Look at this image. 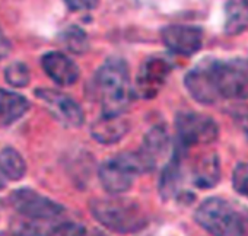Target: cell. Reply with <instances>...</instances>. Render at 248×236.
Wrapping results in <instances>:
<instances>
[{"mask_svg":"<svg viewBox=\"0 0 248 236\" xmlns=\"http://www.w3.org/2000/svg\"><path fill=\"white\" fill-rule=\"evenodd\" d=\"M96 86L102 103V115L120 117L132 101L127 64L121 59H108L96 73Z\"/></svg>","mask_w":248,"mask_h":236,"instance_id":"6da1fadb","label":"cell"},{"mask_svg":"<svg viewBox=\"0 0 248 236\" xmlns=\"http://www.w3.org/2000/svg\"><path fill=\"white\" fill-rule=\"evenodd\" d=\"M89 208L104 227L115 233H136L148 224L140 206L126 198H96L91 201Z\"/></svg>","mask_w":248,"mask_h":236,"instance_id":"7a4b0ae2","label":"cell"},{"mask_svg":"<svg viewBox=\"0 0 248 236\" xmlns=\"http://www.w3.org/2000/svg\"><path fill=\"white\" fill-rule=\"evenodd\" d=\"M196 221L213 236H242L245 221L242 214L226 200L207 198L194 214Z\"/></svg>","mask_w":248,"mask_h":236,"instance_id":"3957f363","label":"cell"},{"mask_svg":"<svg viewBox=\"0 0 248 236\" xmlns=\"http://www.w3.org/2000/svg\"><path fill=\"white\" fill-rule=\"evenodd\" d=\"M151 171V166L139 150L127 152L108 159L101 165L99 181L109 194H121L132 188L135 177Z\"/></svg>","mask_w":248,"mask_h":236,"instance_id":"277c9868","label":"cell"},{"mask_svg":"<svg viewBox=\"0 0 248 236\" xmlns=\"http://www.w3.org/2000/svg\"><path fill=\"white\" fill-rule=\"evenodd\" d=\"M11 206L30 220H54L64 213L57 201L40 194L32 188H19L9 195Z\"/></svg>","mask_w":248,"mask_h":236,"instance_id":"5b68a950","label":"cell"},{"mask_svg":"<svg viewBox=\"0 0 248 236\" xmlns=\"http://www.w3.org/2000/svg\"><path fill=\"white\" fill-rule=\"evenodd\" d=\"M177 136L183 146L207 145L217 137V124L207 115L181 112L175 120Z\"/></svg>","mask_w":248,"mask_h":236,"instance_id":"8992f818","label":"cell"},{"mask_svg":"<svg viewBox=\"0 0 248 236\" xmlns=\"http://www.w3.org/2000/svg\"><path fill=\"white\" fill-rule=\"evenodd\" d=\"M215 73L222 96L231 99L248 98V63L241 59L216 61Z\"/></svg>","mask_w":248,"mask_h":236,"instance_id":"52a82bcc","label":"cell"},{"mask_svg":"<svg viewBox=\"0 0 248 236\" xmlns=\"http://www.w3.org/2000/svg\"><path fill=\"white\" fill-rule=\"evenodd\" d=\"M35 95L38 99H41L46 103L51 115L63 126L80 127L83 124L85 115H83L82 108L75 99H72L66 93H62L54 89L40 88L35 90Z\"/></svg>","mask_w":248,"mask_h":236,"instance_id":"ba28073f","label":"cell"},{"mask_svg":"<svg viewBox=\"0 0 248 236\" xmlns=\"http://www.w3.org/2000/svg\"><path fill=\"white\" fill-rule=\"evenodd\" d=\"M172 70V63L164 56H154L145 60L142 64L138 80L136 90L142 98H154L164 86L168 74Z\"/></svg>","mask_w":248,"mask_h":236,"instance_id":"9c48e42d","label":"cell"},{"mask_svg":"<svg viewBox=\"0 0 248 236\" xmlns=\"http://www.w3.org/2000/svg\"><path fill=\"white\" fill-rule=\"evenodd\" d=\"M215 64L216 61H204L186 76L187 90L200 103H213L220 96L216 83Z\"/></svg>","mask_w":248,"mask_h":236,"instance_id":"30bf717a","label":"cell"},{"mask_svg":"<svg viewBox=\"0 0 248 236\" xmlns=\"http://www.w3.org/2000/svg\"><path fill=\"white\" fill-rule=\"evenodd\" d=\"M162 41L172 53L191 56L202 48L203 32L191 25H170L162 30Z\"/></svg>","mask_w":248,"mask_h":236,"instance_id":"8fae6325","label":"cell"},{"mask_svg":"<svg viewBox=\"0 0 248 236\" xmlns=\"http://www.w3.org/2000/svg\"><path fill=\"white\" fill-rule=\"evenodd\" d=\"M41 64L46 73L56 83L62 86H70L79 77V67L76 66L73 60H70L63 53H59V51L47 53L41 59Z\"/></svg>","mask_w":248,"mask_h":236,"instance_id":"7c38bea8","label":"cell"},{"mask_svg":"<svg viewBox=\"0 0 248 236\" xmlns=\"http://www.w3.org/2000/svg\"><path fill=\"white\" fill-rule=\"evenodd\" d=\"M129 132V123L120 117L102 115L92 124V137L102 145H114L120 142Z\"/></svg>","mask_w":248,"mask_h":236,"instance_id":"4fadbf2b","label":"cell"},{"mask_svg":"<svg viewBox=\"0 0 248 236\" xmlns=\"http://www.w3.org/2000/svg\"><path fill=\"white\" fill-rule=\"evenodd\" d=\"M30 102L25 96L0 88V123L11 126L27 114Z\"/></svg>","mask_w":248,"mask_h":236,"instance_id":"5bb4252c","label":"cell"},{"mask_svg":"<svg viewBox=\"0 0 248 236\" xmlns=\"http://www.w3.org/2000/svg\"><path fill=\"white\" fill-rule=\"evenodd\" d=\"M220 179V165L216 153L200 156L193 168V182L196 187L207 190L213 188Z\"/></svg>","mask_w":248,"mask_h":236,"instance_id":"9a60e30c","label":"cell"},{"mask_svg":"<svg viewBox=\"0 0 248 236\" xmlns=\"http://www.w3.org/2000/svg\"><path fill=\"white\" fill-rule=\"evenodd\" d=\"M168 149H170V139L167 132L162 127H154L146 134L140 153L155 169L158 161L168 152Z\"/></svg>","mask_w":248,"mask_h":236,"instance_id":"2e32d148","label":"cell"},{"mask_svg":"<svg viewBox=\"0 0 248 236\" xmlns=\"http://www.w3.org/2000/svg\"><path fill=\"white\" fill-rule=\"evenodd\" d=\"M181 185V156L180 153H174L170 162L165 165L161 181H159V192L164 200L178 197V190Z\"/></svg>","mask_w":248,"mask_h":236,"instance_id":"e0dca14e","label":"cell"},{"mask_svg":"<svg viewBox=\"0 0 248 236\" xmlns=\"http://www.w3.org/2000/svg\"><path fill=\"white\" fill-rule=\"evenodd\" d=\"M225 12L226 34L238 35L248 27V0H229Z\"/></svg>","mask_w":248,"mask_h":236,"instance_id":"ac0fdd59","label":"cell"},{"mask_svg":"<svg viewBox=\"0 0 248 236\" xmlns=\"http://www.w3.org/2000/svg\"><path fill=\"white\" fill-rule=\"evenodd\" d=\"M0 174L9 181H19L27 174V163L22 155L14 148L0 152Z\"/></svg>","mask_w":248,"mask_h":236,"instance_id":"d6986e66","label":"cell"},{"mask_svg":"<svg viewBox=\"0 0 248 236\" xmlns=\"http://www.w3.org/2000/svg\"><path fill=\"white\" fill-rule=\"evenodd\" d=\"M62 38H63V44L66 45V48L72 53L80 54V53H85L88 50L86 34L78 27L67 28L64 31V34L62 35Z\"/></svg>","mask_w":248,"mask_h":236,"instance_id":"ffe728a7","label":"cell"},{"mask_svg":"<svg viewBox=\"0 0 248 236\" xmlns=\"http://www.w3.org/2000/svg\"><path fill=\"white\" fill-rule=\"evenodd\" d=\"M5 77L9 85H12L15 88H24L30 82V70L24 63L15 61L6 67Z\"/></svg>","mask_w":248,"mask_h":236,"instance_id":"44dd1931","label":"cell"},{"mask_svg":"<svg viewBox=\"0 0 248 236\" xmlns=\"http://www.w3.org/2000/svg\"><path fill=\"white\" fill-rule=\"evenodd\" d=\"M51 236H89V232L86 230L85 226L75 223V221H63L57 226L50 233Z\"/></svg>","mask_w":248,"mask_h":236,"instance_id":"7402d4cb","label":"cell"},{"mask_svg":"<svg viewBox=\"0 0 248 236\" xmlns=\"http://www.w3.org/2000/svg\"><path fill=\"white\" fill-rule=\"evenodd\" d=\"M232 184L236 192L248 198V163H239L235 168Z\"/></svg>","mask_w":248,"mask_h":236,"instance_id":"603a6c76","label":"cell"},{"mask_svg":"<svg viewBox=\"0 0 248 236\" xmlns=\"http://www.w3.org/2000/svg\"><path fill=\"white\" fill-rule=\"evenodd\" d=\"M14 233L15 236H51L43 232L37 224L32 221H18L14 226Z\"/></svg>","mask_w":248,"mask_h":236,"instance_id":"cb8c5ba5","label":"cell"},{"mask_svg":"<svg viewBox=\"0 0 248 236\" xmlns=\"http://www.w3.org/2000/svg\"><path fill=\"white\" fill-rule=\"evenodd\" d=\"M63 2L70 11H75V12L91 11L98 5V0H63Z\"/></svg>","mask_w":248,"mask_h":236,"instance_id":"d4e9b609","label":"cell"},{"mask_svg":"<svg viewBox=\"0 0 248 236\" xmlns=\"http://www.w3.org/2000/svg\"><path fill=\"white\" fill-rule=\"evenodd\" d=\"M9 53H11V43L3 35V32L0 31V61H2Z\"/></svg>","mask_w":248,"mask_h":236,"instance_id":"484cf974","label":"cell"},{"mask_svg":"<svg viewBox=\"0 0 248 236\" xmlns=\"http://www.w3.org/2000/svg\"><path fill=\"white\" fill-rule=\"evenodd\" d=\"M244 133H245V136L248 139V117L245 118V121H244Z\"/></svg>","mask_w":248,"mask_h":236,"instance_id":"4316f807","label":"cell"},{"mask_svg":"<svg viewBox=\"0 0 248 236\" xmlns=\"http://www.w3.org/2000/svg\"><path fill=\"white\" fill-rule=\"evenodd\" d=\"M0 236H15L14 232H0Z\"/></svg>","mask_w":248,"mask_h":236,"instance_id":"83f0119b","label":"cell"}]
</instances>
